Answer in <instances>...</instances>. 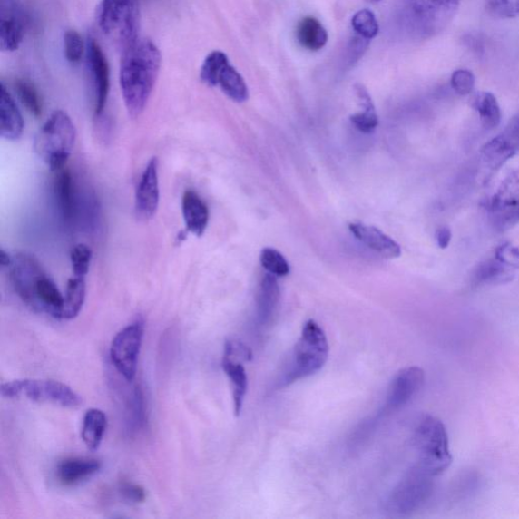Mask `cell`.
<instances>
[{"mask_svg":"<svg viewBox=\"0 0 519 519\" xmlns=\"http://www.w3.org/2000/svg\"><path fill=\"white\" fill-rule=\"evenodd\" d=\"M13 261V256L6 253L5 250H0V263L3 267H10Z\"/></svg>","mask_w":519,"mask_h":519,"instance_id":"cell-42","label":"cell"},{"mask_svg":"<svg viewBox=\"0 0 519 519\" xmlns=\"http://www.w3.org/2000/svg\"><path fill=\"white\" fill-rule=\"evenodd\" d=\"M230 64L229 57L221 51H213L207 55L201 66V79L206 85L218 86V77L221 69Z\"/></svg>","mask_w":519,"mask_h":519,"instance_id":"cell-31","label":"cell"},{"mask_svg":"<svg viewBox=\"0 0 519 519\" xmlns=\"http://www.w3.org/2000/svg\"><path fill=\"white\" fill-rule=\"evenodd\" d=\"M510 268L498 261L495 258H491L480 263L473 273L472 282L475 287L481 285H496L504 284L513 279Z\"/></svg>","mask_w":519,"mask_h":519,"instance_id":"cell-24","label":"cell"},{"mask_svg":"<svg viewBox=\"0 0 519 519\" xmlns=\"http://www.w3.org/2000/svg\"><path fill=\"white\" fill-rule=\"evenodd\" d=\"M54 191L60 215L67 226H73L77 216V202L71 171L64 169L58 171Z\"/></svg>","mask_w":519,"mask_h":519,"instance_id":"cell-21","label":"cell"},{"mask_svg":"<svg viewBox=\"0 0 519 519\" xmlns=\"http://www.w3.org/2000/svg\"><path fill=\"white\" fill-rule=\"evenodd\" d=\"M352 28L359 36L366 40L377 36L379 27L377 17L369 10H361L352 17Z\"/></svg>","mask_w":519,"mask_h":519,"instance_id":"cell-33","label":"cell"},{"mask_svg":"<svg viewBox=\"0 0 519 519\" xmlns=\"http://www.w3.org/2000/svg\"><path fill=\"white\" fill-rule=\"evenodd\" d=\"M102 469L96 458L68 457L57 465V478L65 486H74L93 477Z\"/></svg>","mask_w":519,"mask_h":519,"instance_id":"cell-18","label":"cell"},{"mask_svg":"<svg viewBox=\"0 0 519 519\" xmlns=\"http://www.w3.org/2000/svg\"><path fill=\"white\" fill-rule=\"evenodd\" d=\"M475 76L468 69H458L452 75V89L460 96H468L475 88Z\"/></svg>","mask_w":519,"mask_h":519,"instance_id":"cell-38","label":"cell"},{"mask_svg":"<svg viewBox=\"0 0 519 519\" xmlns=\"http://www.w3.org/2000/svg\"><path fill=\"white\" fill-rule=\"evenodd\" d=\"M495 257L510 269H519V248L510 243L498 247Z\"/></svg>","mask_w":519,"mask_h":519,"instance_id":"cell-39","label":"cell"},{"mask_svg":"<svg viewBox=\"0 0 519 519\" xmlns=\"http://www.w3.org/2000/svg\"><path fill=\"white\" fill-rule=\"evenodd\" d=\"M15 86L17 96L30 113L36 118L42 116V101L34 85L29 81L19 80Z\"/></svg>","mask_w":519,"mask_h":519,"instance_id":"cell-32","label":"cell"},{"mask_svg":"<svg viewBox=\"0 0 519 519\" xmlns=\"http://www.w3.org/2000/svg\"><path fill=\"white\" fill-rule=\"evenodd\" d=\"M357 97L360 100L365 111L350 117L351 123L363 133L373 132L378 125V118L373 101L369 93L362 85L356 86Z\"/></svg>","mask_w":519,"mask_h":519,"instance_id":"cell-30","label":"cell"},{"mask_svg":"<svg viewBox=\"0 0 519 519\" xmlns=\"http://www.w3.org/2000/svg\"><path fill=\"white\" fill-rule=\"evenodd\" d=\"M98 23L103 34L124 52L140 39V3L138 0H102Z\"/></svg>","mask_w":519,"mask_h":519,"instance_id":"cell-5","label":"cell"},{"mask_svg":"<svg viewBox=\"0 0 519 519\" xmlns=\"http://www.w3.org/2000/svg\"><path fill=\"white\" fill-rule=\"evenodd\" d=\"M486 8L497 19H513L519 15V0H487Z\"/></svg>","mask_w":519,"mask_h":519,"instance_id":"cell-37","label":"cell"},{"mask_svg":"<svg viewBox=\"0 0 519 519\" xmlns=\"http://www.w3.org/2000/svg\"><path fill=\"white\" fill-rule=\"evenodd\" d=\"M84 43L81 34L76 31H67L64 34V54L69 63H81L84 54Z\"/></svg>","mask_w":519,"mask_h":519,"instance_id":"cell-36","label":"cell"},{"mask_svg":"<svg viewBox=\"0 0 519 519\" xmlns=\"http://www.w3.org/2000/svg\"><path fill=\"white\" fill-rule=\"evenodd\" d=\"M349 230L363 245H366L376 253L388 259L399 258L402 250L396 241L386 235L382 230L362 223H351Z\"/></svg>","mask_w":519,"mask_h":519,"instance_id":"cell-17","label":"cell"},{"mask_svg":"<svg viewBox=\"0 0 519 519\" xmlns=\"http://www.w3.org/2000/svg\"><path fill=\"white\" fill-rule=\"evenodd\" d=\"M328 357L327 336L321 326L314 319H309L302 328L288 368L281 377V386L287 387L298 380L316 375L325 367Z\"/></svg>","mask_w":519,"mask_h":519,"instance_id":"cell-2","label":"cell"},{"mask_svg":"<svg viewBox=\"0 0 519 519\" xmlns=\"http://www.w3.org/2000/svg\"><path fill=\"white\" fill-rule=\"evenodd\" d=\"M108 427L107 415L99 409L86 411L82 427V438L86 447L97 451Z\"/></svg>","mask_w":519,"mask_h":519,"instance_id":"cell-23","label":"cell"},{"mask_svg":"<svg viewBox=\"0 0 519 519\" xmlns=\"http://www.w3.org/2000/svg\"><path fill=\"white\" fill-rule=\"evenodd\" d=\"M218 85L232 101L244 103L249 99V90L243 76L230 64L221 69L218 77Z\"/></svg>","mask_w":519,"mask_h":519,"instance_id":"cell-26","label":"cell"},{"mask_svg":"<svg viewBox=\"0 0 519 519\" xmlns=\"http://www.w3.org/2000/svg\"><path fill=\"white\" fill-rule=\"evenodd\" d=\"M489 219L498 232L512 230L519 223V170L512 172L493 195Z\"/></svg>","mask_w":519,"mask_h":519,"instance_id":"cell-10","label":"cell"},{"mask_svg":"<svg viewBox=\"0 0 519 519\" xmlns=\"http://www.w3.org/2000/svg\"><path fill=\"white\" fill-rule=\"evenodd\" d=\"M260 259H261L264 269L271 275L284 277L290 272V267L287 259L275 249L265 248Z\"/></svg>","mask_w":519,"mask_h":519,"instance_id":"cell-34","label":"cell"},{"mask_svg":"<svg viewBox=\"0 0 519 519\" xmlns=\"http://www.w3.org/2000/svg\"><path fill=\"white\" fill-rule=\"evenodd\" d=\"M426 382L424 371L417 367L399 371L389 386L384 413L400 410L416 396Z\"/></svg>","mask_w":519,"mask_h":519,"instance_id":"cell-16","label":"cell"},{"mask_svg":"<svg viewBox=\"0 0 519 519\" xmlns=\"http://www.w3.org/2000/svg\"><path fill=\"white\" fill-rule=\"evenodd\" d=\"M463 0H405L406 20L421 38L434 36L452 22Z\"/></svg>","mask_w":519,"mask_h":519,"instance_id":"cell-6","label":"cell"},{"mask_svg":"<svg viewBox=\"0 0 519 519\" xmlns=\"http://www.w3.org/2000/svg\"><path fill=\"white\" fill-rule=\"evenodd\" d=\"M86 63L94 91V115L100 117L105 111L109 97L110 68L99 43L93 38H89L86 45Z\"/></svg>","mask_w":519,"mask_h":519,"instance_id":"cell-14","label":"cell"},{"mask_svg":"<svg viewBox=\"0 0 519 519\" xmlns=\"http://www.w3.org/2000/svg\"><path fill=\"white\" fill-rule=\"evenodd\" d=\"M279 289L273 276L267 275L260 290L258 302V318L262 325L270 321L279 304Z\"/></svg>","mask_w":519,"mask_h":519,"instance_id":"cell-28","label":"cell"},{"mask_svg":"<svg viewBox=\"0 0 519 519\" xmlns=\"http://www.w3.org/2000/svg\"><path fill=\"white\" fill-rule=\"evenodd\" d=\"M76 140V129L66 112L51 114L34 140V151L52 171L64 169Z\"/></svg>","mask_w":519,"mask_h":519,"instance_id":"cell-4","label":"cell"},{"mask_svg":"<svg viewBox=\"0 0 519 519\" xmlns=\"http://www.w3.org/2000/svg\"><path fill=\"white\" fill-rule=\"evenodd\" d=\"M519 152V116L510 121L503 133L492 138L481 150L484 167L497 171Z\"/></svg>","mask_w":519,"mask_h":519,"instance_id":"cell-13","label":"cell"},{"mask_svg":"<svg viewBox=\"0 0 519 519\" xmlns=\"http://www.w3.org/2000/svg\"><path fill=\"white\" fill-rule=\"evenodd\" d=\"M24 121L5 85H0V134L6 141H17L23 135Z\"/></svg>","mask_w":519,"mask_h":519,"instance_id":"cell-19","label":"cell"},{"mask_svg":"<svg viewBox=\"0 0 519 519\" xmlns=\"http://www.w3.org/2000/svg\"><path fill=\"white\" fill-rule=\"evenodd\" d=\"M328 38L326 29L316 17L306 16L298 24L297 39L307 50H321L326 46Z\"/></svg>","mask_w":519,"mask_h":519,"instance_id":"cell-25","label":"cell"},{"mask_svg":"<svg viewBox=\"0 0 519 519\" xmlns=\"http://www.w3.org/2000/svg\"><path fill=\"white\" fill-rule=\"evenodd\" d=\"M413 446L417 455L416 465L432 477L445 473L452 465L448 436L444 423L424 415L414 430Z\"/></svg>","mask_w":519,"mask_h":519,"instance_id":"cell-3","label":"cell"},{"mask_svg":"<svg viewBox=\"0 0 519 519\" xmlns=\"http://www.w3.org/2000/svg\"><path fill=\"white\" fill-rule=\"evenodd\" d=\"M160 162L152 158L142 172L135 193V213L141 220L147 221L157 213L160 205Z\"/></svg>","mask_w":519,"mask_h":519,"instance_id":"cell-15","label":"cell"},{"mask_svg":"<svg viewBox=\"0 0 519 519\" xmlns=\"http://www.w3.org/2000/svg\"><path fill=\"white\" fill-rule=\"evenodd\" d=\"M181 212L188 232L201 238L209 226L210 211L209 207L193 190H187L181 198Z\"/></svg>","mask_w":519,"mask_h":519,"instance_id":"cell-20","label":"cell"},{"mask_svg":"<svg viewBox=\"0 0 519 519\" xmlns=\"http://www.w3.org/2000/svg\"><path fill=\"white\" fill-rule=\"evenodd\" d=\"M10 279L13 287L20 299L31 308L34 290L43 275L46 273L36 258L27 253H17L13 256L10 267Z\"/></svg>","mask_w":519,"mask_h":519,"instance_id":"cell-12","label":"cell"},{"mask_svg":"<svg viewBox=\"0 0 519 519\" xmlns=\"http://www.w3.org/2000/svg\"><path fill=\"white\" fill-rule=\"evenodd\" d=\"M0 391L8 399L24 395L31 401L56 404L65 408H77L83 404V397L71 387L52 379H16L3 384Z\"/></svg>","mask_w":519,"mask_h":519,"instance_id":"cell-7","label":"cell"},{"mask_svg":"<svg viewBox=\"0 0 519 519\" xmlns=\"http://www.w3.org/2000/svg\"><path fill=\"white\" fill-rule=\"evenodd\" d=\"M434 478L415 465L397 484L387 499V509L395 514L416 512L431 495Z\"/></svg>","mask_w":519,"mask_h":519,"instance_id":"cell-8","label":"cell"},{"mask_svg":"<svg viewBox=\"0 0 519 519\" xmlns=\"http://www.w3.org/2000/svg\"><path fill=\"white\" fill-rule=\"evenodd\" d=\"M162 55L150 39H138L123 52L120 88L128 114L140 117L149 103L161 71Z\"/></svg>","mask_w":519,"mask_h":519,"instance_id":"cell-1","label":"cell"},{"mask_svg":"<svg viewBox=\"0 0 519 519\" xmlns=\"http://www.w3.org/2000/svg\"><path fill=\"white\" fill-rule=\"evenodd\" d=\"M85 294V277L73 275L67 283L62 318L73 319L80 315L84 305Z\"/></svg>","mask_w":519,"mask_h":519,"instance_id":"cell-27","label":"cell"},{"mask_svg":"<svg viewBox=\"0 0 519 519\" xmlns=\"http://www.w3.org/2000/svg\"><path fill=\"white\" fill-rule=\"evenodd\" d=\"M119 495L128 504H142L146 498L145 490L132 482H122L119 486Z\"/></svg>","mask_w":519,"mask_h":519,"instance_id":"cell-40","label":"cell"},{"mask_svg":"<svg viewBox=\"0 0 519 519\" xmlns=\"http://www.w3.org/2000/svg\"><path fill=\"white\" fill-rule=\"evenodd\" d=\"M30 17L21 0H0V47L3 51L20 48Z\"/></svg>","mask_w":519,"mask_h":519,"instance_id":"cell-11","label":"cell"},{"mask_svg":"<svg viewBox=\"0 0 519 519\" xmlns=\"http://www.w3.org/2000/svg\"><path fill=\"white\" fill-rule=\"evenodd\" d=\"M474 107L477 110L481 121V124L487 130H493L498 127L503 119V112L499 106V103L491 93H482L478 94L474 103Z\"/></svg>","mask_w":519,"mask_h":519,"instance_id":"cell-29","label":"cell"},{"mask_svg":"<svg viewBox=\"0 0 519 519\" xmlns=\"http://www.w3.org/2000/svg\"><path fill=\"white\" fill-rule=\"evenodd\" d=\"M93 250L84 244L75 245L71 252L72 269L74 276L85 277L90 271Z\"/></svg>","mask_w":519,"mask_h":519,"instance_id":"cell-35","label":"cell"},{"mask_svg":"<svg viewBox=\"0 0 519 519\" xmlns=\"http://www.w3.org/2000/svg\"><path fill=\"white\" fill-rule=\"evenodd\" d=\"M145 325L142 318L121 330L112 341L110 357L118 373L127 382H133L143 342Z\"/></svg>","mask_w":519,"mask_h":519,"instance_id":"cell-9","label":"cell"},{"mask_svg":"<svg viewBox=\"0 0 519 519\" xmlns=\"http://www.w3.org/2000/svg\"><path fill=\"white\" fill-rule=\"evenodd\" d=\"M436 243L440 249H446L451 244L453 232L447 227H441L436 231Z\"/></svg>","mask_w":519,"mask_h":519,"instance_id":"cell-41","label":"cell"},{"mask_svg":"<svg viewBox=\"0 0 519 519\" xmlns=\"http://www.w3.org/2000/svg\"><path fill=\"white\" fill-rule=\"evenodd\" d=\"M222 369L231 384L233 409H235L236 416H240L249 387L247 371L239 358L226 356V354H223Z\"/></svg>","mask_w":519,"mask_h":519,"instance_id":"cell-22","label":"cell"}]
</instances>
